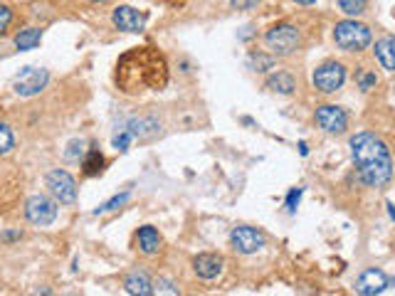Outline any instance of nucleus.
<instances>
[{
    "label": "nucleus",
    "instance_id": "nucleus-1",
    "mask_svg": "<svg viewBox=\"0 0 395 296\" xmlns=\"http://www.w3.org/2000/svg\"><path fill=\"white\" fill-rule=\"evenodd\" d=\"M114 79L119 92L129 97L161 92L168 84V62L156 47H134L119 57Z\"/></svg>",
    "mask_w": 395,
    "mask_h": 296
},
{
    "label": "nucleus",
    "instance_id": "nucleus-2",
    "mask_svg": "<svg viewBox=\"0 0 395 296\" xmlns=\"http://www.w3.org/2000/svg\"><path fill=\"white\" fill-rule=\"evenodd\" d=\"M349 146L361 181L370 188L388 185L393 178V156H390L388 143L370 131H361V134L351 136Z\"/></svg>",
    "mask_w": 395,
    "mask_h": 296
},
{
    "label": "nucleus",
    "instance_id": "nucleus-3",
    "mask_svg": "<svg viewBox=\"0 0 395 296\" xmlns=\"http://www.w3.org/2000/svg\"><path fill=\"white\" fill-rule=\"evenodd\" d=\"M370 40H373L370 27L359 22L356 17L336 22V27H333V42H336V47H341L343 52H363L370 45Z\"/></svg>",
    "mask_w": 395,
    "mask_h": 296
},
{
    "label": "nucleus",
    "instance_id": "nucleus-4",
    "mask_svg": "<svg viewBox=\"0 0 395 296\" xmlns=\"http://www.w3.org/2000/svg\"><path fill=\"white\" fill-rule=\"evenodd\" d=\"M265 45L270 47V52L275 57H289L302 47V35L289 22H279V25L270 27L265 35Z\"/></svg>",
    "mask_w": 395,
    "mask_h": 296
},
{
    "label": "nucleus",
    "instance_id": "nucleus-5",
    "mask_svg": "<svg viewBox=\"0 0 395 296\" xmlns=\"http://www.w3.org/2000/svg\"><path fill=\"white\" fill-rule=\"evenodd\" d=\"M312 82L321 94H333L346 82V67L341 62H324L321 67L314 69Z\"/></svg>",
    "mask_w": 395,
    "mask_h": 296
},
{
    "label": "nucleus",
    "instance_id": "nucleus-6",
    "mask_svg": "<svg viewBox=\"0 0 395 296\" xmlns=\"http://www.w3.org/2000/svg\"><path fill=\"white\" fill-rule=\"evenodd\" d=\"M45 183H47V188H50V192H53V197L57 200V203H62V205L77 203V183H74V178L69 176L67 171L55 168V171L47 173Z\"/></svg>",
    "mask_w": 395,
    "mask_h": 296
},
{
    "label": "nucleus",
    "instance_id": "nucleus-7",
    "mask_svg": "<svg viewBox=\"0 0 395 296\" xmlns=\"http://www.w3.org/2000/svg\"><path fill=\"white\" fill-rule=\"evenodd\" d=\"M25 215L32 225L37 227H47L57 220V203L50 200L47 195H32L25 205Z\"/></svg>",
    "mask_w": 395,
    "mask_h": 296
},
{
    "label": "nucleus",
    "instance_id": "nucleus-8",
    "mask_svg": "<svg viewBox=\"0 0 395 296\" xmlns=\"http://www.w3.org/2000/svg\"><path fill=\"white\" fill-rule=\"evenodd\" d=\"M47 82H50L47 69L25 67V69H20V74H18L15 79H13V89H15V94H20V97H32V94H40L42 89L47 87Z\"/></svg>",
    "mask_w": 395,
    "mask_h": 296
},
{
    "label": "nucleus",
    "instance_id": "nucleus-9",
    "mask_svg": "<svg viewBox=\"0 0 395 296\" xmlns=\"http://www.w3.org/2000/svg\"><path fill=\"white\" fill-rule=\"evenodd\" d=\"M230 244L240 255H255L265 247V234L255 227H247V225H237L230 232Z\"/></svg>",
    "mask_w": 395,
    "mask_h": 296
},
{
    "label": "nucleus",
    "instance_id": "nucleus-10",
    "mask_svg": "<svg viewBox=\"0 0 395 296\" xmlns=\"http://www.w3.org/2000/svg\"><path fill=\"white\" fill-rule=\"evenodd\" d=\"M317 124L321 126L326 134H343L349 129V114L336 104H324L317 109Z\"/></svg>",
    "mask_w": 395,
    "mask_h": 296
},
{
    "label": "nucleus",
    "instance_id": "nucleus-11",
    "mask_svg": "<svg viewBox=\"0 0 395 296\" xmlns=\"http://www.w3.org/2000/svg\"><path fill=\"white\" fill-rule=\"evenodd\" d=\"M388 286H390V279L385 276V272H380V269H366V272H361V276L356 279V291L363 296L383 294Z\"/></svg>",
    "mask_w": 395,
    "mask_h": 296
},
{
    "label": "nucleus",
    "instance_id": "nucleus-12",
    "mask_svg": "<svg viewBox=\"0 0 395 296\" xmlns=\"http://www.w3.org/2000/svg\"><path fill=\"white\" fill-rule=\"evenodd\" d=\"M111 22L116 25V30H124V32H144L146 27V15L139 13L136 8L129 6H119L111 15Z\"/></svg>",
    "mask_w": 395,
    "mask_h": 296
},
{
    "label": "nucleus",
    "instance_id": "nucleus-13",
    "mask_svg": "<svg viewBox=\"0 0 395 296\" xmlns=\"http://www.w3.org/2000/svg\"><path fill=\"white\" fill-rule=\"evenodd\" d=\"M193 272H195V274L200 276V279H205V281L218 279V276L223 274V257L210 255V252H205V255H198L195 260H193Z\"/></svg>",
    "mask_w": 395,
    "mask_h": 296
},
{
    "label": "nucleus",
    "instance_id": "nucleus-14",
    "mask_svg": "<svg viewBox=\"0 0 395 296\" xmlns=\"http://www.w3.org/2000/svg\"><path fill=\"white\" fill-rule=\"evenodd\" d=\"M124 289L131 296H148L153 294V281L146 272H129L124 276Z\"/></svg>",
    "mask_w": 395,
    "mask_h": 296
},
{
    "label": "nucleus",
    "instance_id": "nucleus-15",
    "mask_svg": "<svg viewBox=\"0 0 395 296\" xmlns=\"http://www.w3.org/2000/svg\"><path fill=\"white\" fill-rule=\"evenodd\" d=\"M136 244H139V250L144 252V255H156L158 250H161V234H158V230H153L151 225H146V227L139 230V234H136Z\"/></svg>",
    "mask_w": 395,
    "mask_h": 296
},
{
    "label": "nucleus",
    "instance_id": "nucleus-16",
    "mask_svg": "<svg viewBox=\"0 0 395 296\" xmlns=\"http://www.w3.org/2000/svg\"><path fill=\"white\" fill-rule=\"evenodd\" d=\"M375 59L383 69L395 72V37H383L375 42Z\"/></svg>",
    "mask_w": 395,
    "mask_h": 296
},
{
    "label": "nucleus",
    "instance_id": "nucleus-17",
    "mask_svg": "<svg viewBox=\"0 0 395 296\" xmlns=\"http://www.w3.org/2000/svg\"><path fill=\"white\" fill-rule=\"evenodd\" d=\"M267 89H270V92H275V94H291L296 89V82H294V77H291V74L277 72L275 77L267 79Z\"/></svg>",
    "mask_w": 395,
    "mask_h": 296
},
{
    "label": "nucleus",
    "instance_id": "nucleus-18",
    "mask_svg": "<svg viewBox=\"0 0 395 296\" xmlns=\"http://www.w3.org/2000/svg\"><path fill=\"white\" fill-rule=\"evenodd\" d=\"M42 40V30L40 27H25L20 35L15 37V45L18 50H35Z\"/></svg>",
    "mask_w": 395,
    "mask_h": 296
},
{
    "label": "nucleus",
    "instance_id": "nucleus-19",
    "mask_svg": "<svg viewBox=\"0 0 395 296\" xmlns=\"http://www.w3.org/2000/svg\"><path fill=\"white\" fill-rule=\"evenodd\" d=\"M82 168H84V176H99L102 168H104V156H102L97 148H92V151L84 156Z\"/></svg>",
    "mask_w": 395,
    "mask_h": 296
},
{
    "label": "nucleus",
    "instance_id": "nucleus-20",
    "mask_svg": "<svg viewBox=\"0 0 395 296\" xmlns=\"http://www.w3.org/2000/svg\"><path fill=\"white\" fill-rule=\"evenodd\" d=\"M336 6L349 17H359V15H363L366 8H368V0H336Z\"/></svg>",
    "mask_w": 395,
    "mask_h": 296
},
{
    "label": "nucleus",
    "instance_id": "nucleus-21",
    "mask_svg": "<svg viewBox=\"0 0 395 296\" xmlns=\"http://www.w3.org/2000/svg\"><path fill=\"white\" fill-rule=\"evenodd\" d=\"M247 64H250V69H255V72H270V69L275 67V55L252 52L250 57H247Z\"/></svg>",
    "mask_w": 395,
    "mask_h": 296
},
{
    "label": "nucleus",
    "instance_id": "nucleus-22",
    "mask_svg": "<svg viewBox=\"0 0 395 296\" xmlns=\"http://www.w3.org/2000/svg\"><path fill=\"white\" fill-rule=\"evenodd\" d=\"M356 84H359L361 92H370V89H375V84H378V77H375V72H370V69L361 67L359 72H356Z\"/></svg>",
    "mask_w": 395,
    "mask_h": 296
},
{
    "label": "nucleus",
    "instance_id": "nucleus-23",
    "mask_svg": "<svg viewBox=\"0 0 395 296\" xmlns=\"http://www.w3.org/2000/svg\"><path fill=\"white\" fill-rule=\"evenodd\" d=\"M13 146H15V136H13L11 126L0 124V156H8L13 151Z\"/></svg>",
    "mask_w": 395,
    "mask_h": 296
},
{
    "label": "nucleus",
    "instance_id": "nucleus-24",
    "mask_svg": "<svg viewBox=\"0 0 395 296\" xmlns=\"http://www.w3.org/2000/svg\"><path fill=\"white\" fill-rule=\"evenodd\" d=\"M126 200H129V192H121V195L111 197L109 203H104V205H102V208L94 210V215H102V213H109V210H116V208H119V205H124Z\"/></svg>",
    "mask_w": 395,
    "mask_h": 296
},
{
    "label": "nucleus",
    "instance_id": "nucleus-25",
    "mask_svg": "<svg viewBox=\"0 0 395 296\" xmlns=\"http://www.w3.org/2000/svg\"><path fill=\"white\" fill-rule=\"evenodd\" d=\"M11 22H13V10L8 6H0V35H6Z\"/></svg>",
    "mask_w": 395,
    "mask_h": 296
},
{
    "label": "nucleus",
    "instance_id": "nucleus-26",
    "mask_svg": "<svg viewBox=\"0 0 395 296\" xmlns=\"http://www.w3.org/2000/svg\"><path fill=\"white\" fill-rule=\"evenodd\" d=\"M153 291H158V294H178V286L171 279H158L153 284Z\"/></svg>",
    "mask_w": 395,
    "mask_h": 296
},
{
    "label": "nucleus",
    "instance_id": "nucleus-27",
    "mask_svg": "<svg viewBox=\"0 0 395 296\" xmlns=\"http://www.w3.org/2000/svg\"><path fill=\"white\" fill-rule=\"evenodd\" d=\"M299 197H302V188H294V190L286 195V210H289V213H294V210H296V205H299Z\"/></svg>",
    "mask_w": 395,
    "mask_h": 296
},
{
    "label": "nucleus",
    "instance_id": "nucleus-28",
    "mask_svg": "<svg viewBox=\"0 0 395 296\" xmlns=\"http://www.w3.org/2000/svg\"><path fill=\"white\" fill-rule=\"evenodd\" d=\"M131 139H134V136H131L129 131L124 129V131H121V134L114 139V148H119V151H126V146H129V141H131Z\"/></svg>",
    "mask_w": 395,
    "mask_h": 296
},
{
    "label": "nucleus",
    "instance_id": "nucleus-29",
    "mask_svg": "<svg viewBox=\"0 0 395 296\" xmlns=\"http://www.w3.org/2000/svg\"><path fill=\"white\" fill-rule=\"evenodd\" d=\"M257 3H260V0H230V6H233L235 10H252Z\"/></svg>",
    "mask_w": 395,
    "mask_h": 296
},
{
    "label": "nucleus",
    "instance_id": "nucleus-30",
    "mask_svg": "<svg viewBox=\"0 0 395 296\" xmlns=\"http://www.w3.org/2000/svg\"><path fill=\"white\" fill-rule=\"evenodd\" d=\"M15 237H20V232H6V234H3V239H6V242H11V239H15Z\"/></svg>",
    "mask_w": 395,
    "mask_h": 296
},
{
    "label": "nucleus",
    "instance_id": "nucleus-31",
    "mask_svg": "<svg viewBox=\"0 0 395 296\" xmlns=\"http://www.w3.org/2000/svg\"><path fill=\"white\" fill-rule=\"evenodd\" d=\"M294 3H299V6H314L317 0H294Z\"/></svg>",
    "mask_w": 395,
    "mask_h": 296
},
{
    "label": "nucleus",
    "instance_id": "nucleus-32",
    "mask_svg": "<svg viewBox=\"0 0 395 296\" xmlns=\"http://www.w3.org/2000/svg\"><path fill=\"white\" fill-rule=\"evenodd\" d=\"M299 151H302V156H307V153H309V148H307V143H299Z\"/></svg>",
    "mask_w": 395,
    "mask_h": 296
},
{
    "label": "nucleus",
    "instance_id": "nucleus-33",
    "mask_svg": "<svg viewBox=\"0 0 395 296\" xmlns=\"http://www.w3.org/2000/svg\"><path fill=\"white\" fill-rule=\"evenodd\" d=\"M388 213H390V218L395 220V208H393V205H388Z\"/></svg>",
    "mask_w": 395,
    "mask_h": 296
},
{
    "label": "nucleus",
    "instance_id": "nucleus-34",
    "mask_svg": "<svg viewBox=\"0 0 395 296\" xmlns=\"http://www.w3.org/2000/svg\"><path fill=\"white\" fill-rule=\"evenodd\" d=\"M89 3H106V0H89Z\"/></svg>",
    "mask_w": 395,
    "mask_h": 296
},
{
    "label": "nucleus",
    "instance_id": "nucleus-35",
    "mask_svg": "<svg viewBox=\"0 0 395 296\" xmlns=\"http://www.w3.org/2000/svg\"><path fill=\"white\" fill-rule=\"evenodd\" d=\"M393 284H395V276H393Z\"/></svg>",
    "mask_w": 395,
    "mask_h": 296
}]
</instances>
